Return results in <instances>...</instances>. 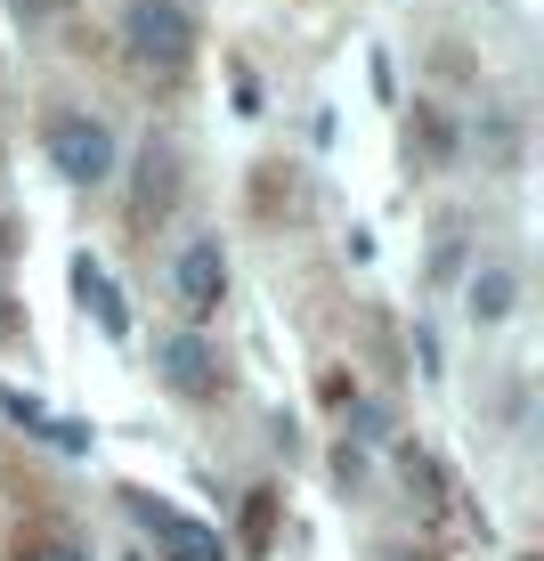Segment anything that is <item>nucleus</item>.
I'll return each instance as SVG.
<instances>
[{
  "label": "nucleus",
  "mask_w": 544,
  "mask_h": 561,
  "mask_svg": "<svg viewBox=\"0 0 544 561\" xmlns=\"http://www.w3.org/2000/svg\"><path fill=\"white\" fill-rule=\"evenodd\" d=\"M171 204H180V147L147 139V154H139V196H130V228L171 220Z\"/></svg>",
  "instance_id": "obj_6"
},
{
  "label": "nucleus",
  "mask_w": 544,
  "mask_h": 561,
  "mask_svg": "<svg viewBox=\"0 0 544 561\" xmlns=\"http://www.w3.org/2000/svg\"><path fill=\"white\" fill-rule=\"evenodd\" d=\"M25 561H90V553H73V546H42V553H25Z\"/></svg>",
  "instance_id": "obj_11"
},
{
  "label": "nucleus",
  "mask_w": 544,
  "mask_h": 561,
  "mask_svg": "<svg viewBox=\"0 0 544 561\" xmlns=\"http://www.w3.org/2000/svg\"><path fill=\"white\" fill-rule=\"evenodd\" d=\"M512 309V268H488V277H472V318H504Z\"/></svg>",
  "instance_id": "obj_8"
},
{
  "label": "nucleus",
  "mask_w": 544,
  "mask_h": 561,
  "mask_svg": "<svg viewBox=\"0 0 544 561\" xmlns=\"http://www.w3.org/2000/svg\"><path fill=\"white\" fill-rule=\"evenodd\" d=\"M42 147H49V171L73 187H106L114 180V123L90 106H57L42 123Z\"/></svg>",
  "instance_id": "obj_2"
},
{
  "label": "nucleus",
  "mask_w": 544,
  "mask_h": 561,
  "mask_svg": "<svg viewBox=\"0 0 544 561\" xmlns=\"http://www.w3.org/2000/svg\"><path fill=\"white\" fill-rule=\"evenodd\" d=\"M171 294H180L187 325H204L211 309L228 301V244H220V237H187L180 261H171Z\"/></svg>",
  "instance_id": "obj_4"
},
{
  "label": "nucleus",
  "mask_w": 544,
  "mask_h": 561,
  "mask_svg": "<svg viewBox=\"0 0 544 561\" xmlns=\"http://www.w3.org/2000/svg\"><path fill=\"white\" fill-rule=\"evenodd\" d=\"M154 375H163L171 399H196V408L228 391V366H220V351L204 342V325H171V334L154 342Z\"/></svg>",
  "instance_id": "obj_3"
},
{
  "label": "nucleus",
  "mask_w": 544,
  "mask_h": 561,
  "mask_svg": "<svg viewBox=\"0 0 544 561\" xmlns=\"http://www.w3.org/2000/svg\"><path fill=\"white\" fill-rule=\"evenodd\" d=\"M130 513H139V529L154 537V546H163V561H228L220 529H204V520H187V513L154 505V496H130Z\"/></svg>",
  "instance_id": "obj_5"
},
{
  "label": "nucleus",
  "mask_w": 544,
  "mask_h": 561,
  "mask_svg": "<svg viewBox=\"0 0 544 561\" xmlns=\"http://www.w3.org/2000/svg\"><path fill=\"white\" fill-rule=\"evenodd\" d=\"M66 9V0H16V16H25V25H42V16H57Z\"/></svg>",
  "instance_id": "obj_10"
},
{
  "label": "nucleus",
  "mask_w": 544,
  "mask_h": 561,
  "mask_svg": "<svg viewBox=\"0 0 544 561\" xmlns=\"http://www.w3.org/2000/svg\"><path fill=\"white\" fill-rule=\"evenodd\" d=\"M196 9L187 0H130L123 9V57L147 73V82H180L196 66Z\"/></svg>",
  "instance_id": "obj_1"
},
{
  "label": "nucleus",
  "mask_w": 544,
  "mask_h": 561,
  "mask_svg": "<svg viewBox=\"0 0 544 561\" xmlns=\"http://www.w3.org/2000/svg\"><path fill=\"white\" fill-rule=\"evenodd\" d=\"M268 513H277V489H252V520H244V537H252V553L268 546Z\"/></svg>",
  "instance_id": "obj_9"
},
{
  "label": "nucleus",
  "mask_w": 544,
  "mask_h": 561,
  "mask_svg": "<svg viewBox=\"0 0 544 561\" xmlns=\"http://www.w3.org/2000/svg\"><path fill=\"white\" fill-rule=\"evenodd\" d=\"M73 294H82V309H90V318H99L106 325V334H130V309H123V294H114V277H106V268L99 261H73Z\"/></svg>",
  "instance_id": "obj_7"
}]
</instances>
